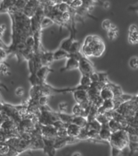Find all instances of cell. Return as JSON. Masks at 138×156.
Here are the masks:
<instances>
[{
	"label": "cell",
	"instance_id": "cell-35",
	"mask_svg": "<svg viewBox=\"0 0 138 156\" xmlns=\"http://www.w3.org/2000/svg\"><path fill=\"white\" fill-rule=\"evenodd\" d=\"M7 140V135H6L3 132L0 130V144L4 143V142H6Z\"/></svg>",
	"mask_w": 138,
	"mask_h": 156
},
{
	"label": "cell",
	"instance_id": "cell-33",
	"mask_svg": "<svg viewBox=\"0 0 138 156\" xmlns=\"http://www.w3.org/2000/svg\"><path fill=\"white\" fill-rule=\"evenodd\" d=\"M24 94V89L22 86H19L15 90V95L17 97H22Z\"/></svg>",
	"mask_w": 138,
	"mask_h": 156
},
{
	"label": "cell",
	"instance_id": "cell-14",
	"mask_svg": "<svg viewBox=\"0 0 138 156\" xmlns=\"http://www.w3.org/2000/svg\"><path fill=\"white\" fill-rule=\"evenodd\" d=\"M99 96L103 101H105V100L114 99V94L112 92V90H111V88L107 85L101 89L99 93Z\"/></svg>",
	"mask_w": 138,
	"mask_h": 156
},
{
	"label": "cell",
	"instance_id": "cell-4",
	"mask_svg": "<svg viewBox=\"0 0 138 156\" xmlns=\"http://www.w3.org/2000/svg\"><path fill=\"white\" fill-rule=\"evenodd\" d=\"M82 46H88L91 49L93 53V57H100L102 55V54L104 53L105 49V43L102 40L100 37L97 35H94L93 37V40L91 42L88 44V45H83Z\"/></svg>",
	"mask_w": 138,
	"mask_h": 156
},
{
	"label": "cell",
	"instance_id": "cell-43",
	"mask_svg": "<svg viewBox=\"0 0 138 156\" xmlns=\"http://www.w3.org/2000/svg\"><path fill=\"white\" fill-rule=\"evenodd\" d=\"M0 88H4L6 90H8V88H7V86H5V85H3V84L1 82H0Z\"/></svg>",
	"mask_w": 138,
	"mask_h": 156
},
{
	"label": "cell",
	"instance_id": "cell-22",
	"mask_svg": "<svg viewBox=\"0 0 138 156\" xmlns=\"http://www.w3.org/2000/svg\"><path fill=\"white\" fill-rule=\"evenodd\" d=\"M108 127H109V129H111V133H114V132L119 131V130H121L123 129L122 128L121 124H119L118 122L115 121L114 119H109V121H108V124H107Z\"/></svg>",
	"mask_w": 138,
	"mask_h": 156
},
{
	"label": "cell",
	"instance_id": "cell-11",
	"mask_svg": "<svg viewBox=\"0 0 138 156\" xmlns=\"http://www.w3.org/2000/svg\"><path fill=\"white\" fill-rule=\"evenodd\" d=\"M76 31H73V30L70 31V36L68 37V38L64 39V40L62 41V43H61L59 48L63 50V51H67V52H68L69 50H70L71 46H72L73 41L76 39Z\"/></svg>",
	"mask_w": 138,
	"mask_h": 156
},
{
	"label": "cell",
	"instance_id": "cell-38",
	"mask_svg": "<svg viewBox=\"0 0 138 156\" xmlns=\"http://www.w3.org/2000/svg\"><path fill=\"white\" fill-rule=\"evenodd\" d=\"M0 49H1V50H3V51H7V50H8V46H7V45H6L4 41H2L1 38H0Z\"/></svg>",
	"mask_w": 138,
	"mask_h": 156
},
{
	"label": "cell",
	"instance_id": "cell-19",
	"mask_svg": "<svg viewBox=\"0 0 138 156\" xmlns=\"http://www.w3.org/2000/svg\"><path fill=\"white\" fill-rule=\"evenodd\" d=\"M118 36H119V29H118L116 25L112 24L110 30L107 31V37L110 40H115L118 37Z\"/></svg>",
	"mask_w": 138,
	"mask_h": 156
},
{
	"label": "cell",
	"instance_id": "cell-42",
	"mask_svg": "<svg viewBox=\"0 0 138 156\" xmlns=\"http://www.w3.org/2000/svg\"><path fill=\"white\" fill-rule=\"evenodd\" d=\"M72 156H83L82 154L80 153V152H75V153L73 154V155Z\"/></svg>",
	"mask_w": 138,
	"mask_h": 156
},
{
	"label": "cell",
	"instance_id": "cell-40",
	"mask_svg": "<svg viewBox=\"0 0 138 156\" xmlns=\"http://www.w3.org/2000/svg\"><path fill=\"white\" fill-rule=\"evenodd\" d=\"M7 119H8V118H7L4 114H2V112H0V126H1L2 124V123Z\"/></svg>",
	"mask_w": 138,
	"mask_h": 156
},
{
	"label": "cell",
	"instance_id": "cell-34",
	"mask_svg": "<svg viewBox=\"0 0 138 156\" xmlns=\"http://www.w3.org/2000/svg\"><path fill=\"white\" fill-rule=\"evenodd\" d=\"M90 80L92 81V83H96L99 81V76H98V73L95 71L94 73H93L90 76Z\"/></svg>",
	"mask_w": 138,
	"mask_h": 156
},
{
	"label": "cell",
	"instance_id": "cell-17",
	"mask_svg": "<svg viewBox=\"0 0 138 156\" xmlns=\"http://www.w3.org/2000/svg\"><path fill=\"white\" fill-rule=\"evenodd\" d=\"M54 61L55 60H60L63 58H69V53L67 51H63L62 49L58 48L55 51L53 52Z\"/></svg>",
	"mask_w": 138,
	"mask_h": 156
},
{
	"label": "cell",
	"instance_id": "cell-10",
	"mask_svg": "<svg viewBox=\"0 0 138 156\" xmlns=\"http://www.w3.org/2000/svg\"><path fill=\"white\" fill-rule=\"evenodd\" d=\"M111 131L109 129V127L107 124H102L101 127V129L98 132V137L102 141L106 142L109 141L110 137L111 136Z\"/></svg>",
	"mask_w": 138,
	"mask_h": 156
},
{
	"label": "cell",
	"instance_id": "cell-21",
	"mask_svg": "<svg viewBox=\"0 0 138 156\" xmlns=\"http://www.w3.org/2000/svg\"><path fill=\"white\" fill-rule=\"evenodd\" d=\"M0 74H2L4 76H9L12 73L10 69V66L5 61H2L0 63Z\"/></svg>",
	"mask_w": 138,
	"mask_h": 156
},
{
	"label": "cell",
	"instance_id": "cell-28",
	"mask_svg": "<svg viewBox=\"0 0 138 156\" xmlns=\"http://www.w3.org/2000/svg\"><path fill=\"white\" fill-rule=\"evenodd\" d=\"M96 119L102 125V124H108V121H109V119L104 114H97V115L96 116Z\"/></svg>",
	"mask_w": 138,
	"mask_h": 156
},
{
	"label": "cell",
	"instance_id": "cell-18",
	"mask_svg": "<svg viewBox=\"0 0 138 156\" xmlns=\"http://www.w3.org/2000/svg\"><path fill=\"white\" fill-rule=\"evenodd\" d=\"M87 119L83 116H73V119L72 120V124L77 125L80 129L85 128V126L87 125Z\"/></svg>",
	"mask_w": 138,
	"mask_h": 156
},
{
	"label": "cell",
	"instance_id": "cell-30",
	"mask_svg": "<svg viewBox=\"0 0 138 156\" xmlns=\"http://www.w3.org/2000/svg\"><path fill=\"white\" fill-rule=\"evenodd\" d=\"M129 150H130L129 156H133V154L136 151H138V143L129 142Z\"/></svg>",
	"mask_w": 138,
	"mask_h": 156
},
{
	"label": "cell",
	"instance_id": "cell-13",
	"mask_svg": "<svg viewBox=\"0 0 138 156\" xmlns=\"http://www.w3.org/2000/svg\"><path fill=\"white\" fill-rule=\"evenodd\" d=\"M80 130H81V129L80 127H78L77 125L74 124H69L66 127V132H67L68 136L75 139H77L80 133Z\"/></svg>",
	"mask_w": 138,
	"mask_h": 156
},
{
	"label": "cell",
	"instance_id": "cell-37",
	"mask_svg": "<svg viewBox=\"0 0 138 156\" xmlns=\"http://www.w3.org/2000/svg\"><path fill=\"white\" fill-rule=\"evenodd\" d=\"M6 31H7V26H6V24H1L0 25V38H2V37H3Z\"/></svg>",
	"mask_w": 138,
	"mask_h": 156
},
{
	"label": "cell",
	"instance_id": "cell-32",
	"mask_svg": "<svg viewBox=\"0 0 138 156\" xmlns=\"http://www.w3.org/2000/svg\"><path fill=\"white\" fill-rule=\"evenodd\" d=\"M58 110H59V112H61V113H65L66 111L68 110V104L65 102H62L58 104Z\"/></svg>",
	"mask_w": 138,
	"mask_h": 156
},
{
	"label": "cell",
	"instance_id": "cell-9",
	"mask_svg": "<svg viewBox=\"0 0 138 156\" xmlns=\"http://www.w3.org/2000/svg\"><path fill=\"white\" fill-rule=\"evenodd\" d=\"M40 58H41V65L50 67L52 62L54 61L53 52L51 51H41L40 53Z\"/></svg>",
	"mask_w": 138,
	"mask_h": 156
},
{
	"label": "cell",
	"instance_id": "cell-39",
	"mask_svg": "<svg viewBox=\"0 0 138 156\" xmlns=\"http://www.w3.org/2000/svg\"><path fill=\"white\" fill-rule=\"evenodd\" d=\"M120 154H121V151L111 148V156H120Z\"/></svg>",
	"mask_w": 138,
	"mask_h": 156
},
{
	"label": "cell",
	"instance_id": "cell-3",
	"mask_svg": "<svg viewBox=\"0 0 138 156\" xmlns=\"http://www.w3.org/2000/svg\"><path fill=\"white\" fill-rule=\"evenodd\" d=\"M58 120L55 112H53L48 106L40 107V112L37 115V122L41 125H52Z\"/></svg>",
	"mask_w": 138,
	"mask_h": 156
},
{
	"label": "cell",
	"instance_id": "cell-24",
	"mask_svg": "<svg viewBox=\"0 0 138 156\" xmlns=\"http://www.w3.org/2000/svg\"><path fill=\"white\" fill-rule=\"evenodd\" d=\"M91 84H92V81L90 80V76L81 75V78H80L79 85H81V86H84V87L89 88Z\"/></svg>",
	"mask_w": 138,
	"mask_h": 156
},
{
	"label": "cell",
	"instance_id": "cell-5",
	"mask_svg": "<svg viewBox=\"0 0 138 156\" xmlns=\"http://www.w3.org/2000/svg\"><path fill=\"white\" fill-rule=\"evenodd\" d=\"M78 69L80 70L81 75L90 76L93 73L95 72L93 63L89 60V58H85V56H83L82 58L79 60Z\"/></svg>",
	"mask_w": 138,
	"mask_h": 156
},
{
	"label": "cell",
	"instance_id": "cell-7",
	"mask_svg": "<svg viewBox=\"0 0 138 156\" xmlns=\"http://www.w3.org/2000/svg\"><path fill=\"white\" fill-rule=\"evenodd\" d=\"M40 3H41L40 1H27L26 5L22 11L23 14L30 19L32 16H34L37 9L40 6Z\"/></svg>",
	"mask_w": 138,
	"mask_h": 156
},
{
	"label": "cell",
	"instance_id": "cell-31",
	"mask_svg": "<svg viewBox=\"0 0 138 156\" xmlns=\"http://www.w3.org/2000/svg\"><path fill=\"white\" fill-rule=\"evenodd\" d=\"M111 24L112 23L110 20L106 19L102 22V28L107 32L109 31L110 29H111Z\"/></svg>",
	"mask_w": 138,
	"mask_h": 156
},
{
	"label": "cell",
	"instance_id": "cell-16",
	"mask_svg": "<svg viewBox=\"0 0 138 156\" xmlns=\"http://www.w3.org/2000/svg\"><path fill=\"white\" fill-rule=\"evenodd\" d=\"M56 116L58 117V120H60L65 124H72V120L73 119V115L66 114V113H61V112H55Z\"/></svg>",
	"mask_w": 138,
	"mask_h": 156
},
{
	"label": "cell",
	"instance_id": "cell-26",
	"mask_svg": "<svg viewBox=\"0 0 138 156\" xmlns=\"http://www.w3.org/2000/svg\"><path fill=\"white\" fill-rule=\"evenodd\" d=\"M52 24H54V22L52 21V20H51V18H49V17L45 16L41 22V30H42L43 29H45V28H46V27L51 26V25H52Z\"/></svg>",
	"mask_w": 138,
	"mask_h": 156
},
{
	"label": "cell",
	"instance_id": "cell-15",
	"mask_svg": "<svg viewBox=\"0 0 138 156\" xmlns=\"http://www.w3.org/2000/svg\"><path fill=\"white\" fill-rule=\"evenodd\" d=\"M78 67H79V61L76 60V59H74V58H68L65 66H64L63 68H61L60 70H59V72H60V73H63V72H66V71L78 69Z\"/></svg>",
	"mask_w": 138,
	"mask_h": 156
},
{
	"label": "cell",
	"instance_id": "cell-6",
	"mask_svg": "<svg viewBox=\"0 0 138 156\" xmlns=\"http://www.w3.org/2000/svg\"><path fill=\"white\" fill-rule=\"evenodd\" d=\"M41 136L46 139H55L58 137V130L53 125H41Z\"/></svg>",
	"mask_w": 138,
	"mask_h": 156
},
{
	"label": "cell",
	"instance_id": "cell-36",
	"mask_svg": "<svg viewBox=\"0 0 138 156\" xmlns=\"http://www.w3.org/2000/svg\"><path fill=\"white\" fill-rule=\"evenodd\" d=\"M138 32V28L136 24H131L129 28V34H132V33H136Z\"/></svg>",
	"mask_w": 138,
	"mask_h": 156
},
{
	"label": "cell",
	"instance_id": "cell-44",
	"mask_svg": "<svg viewBox=\"0 0 138 156\" xmlns=\"http://www.w3.org/2000/svg\"><path fill=\"white\" fill-rule=\"evenodd\" d=\"M137 95H138V94H137Z\"/></svg>",
	"mask_w": 138,
	"mask_h": 156
},
{
	"label": "cell",
	"instance_id": "cell-8",
	"mask_svg": "<svg viewBox=\"0 0 138 156\" xmlns=\"http://www.w3.org/2000/svg\"><path fill=\"white\" fill-rule=\"evenodd\" d=\"M73 97L77 104L81 105L85 102H90L87 90H79L73 92Z\"/></svg>",
	"mask_w": 138,
	"mask_h": 156
},
{
	"label": "cell",
	"instance_id": "cell-25",
	"mask_svg": "<svg viewBox=\"0 0 138 156\" xmlns=\"http://www.w3.org/2000/svg\"><path fill=\"white\" fill-rule=\"evenodd\" d=\"M129 67L133 69V70H136L138 69V57L137 56H133L130 58L129 61Z\"/></svg>",
	"mask_w": 138,
	"mask_h": 156
},
{
	"label": "cell",
	"instance_id": "cell-2",
	"mask_svg": "<svg viewBox=\"0 0 138 156\" xmlns=\"http://www.w3.org/2000/svg\"><path fill=\"white\" fill-rule=\"evenodd\" d=\"M108 142L111 146V148L122 151L127 146H129V134L124 129L114 132L111 133Z\"/></svg>",
	"mask_w": 138,
	"mask_h": 156
},
{
	"label": "cell",
	"instance_id": "cell-29",
	"mask_svg": "<svg viewBox=\"0 0 138 156\" xmlns=\"http://www.w3.org/2000/svg\"><path fill=\"white\" fill-rule=\"evenodd\" d=\"M27 1H23V0H18V1H15L14 7H16L17 9L19 11H23V9L26 5Z\"/></svg>",
	"mask_w": 138,
	"mask_h": 156
},
{
	"label": "cell",
	"instance_id": "cell-23",
	"mask_svg": "<svg viewBox=\"0 0 138 156\" xmlns=\"http://www.w3.org/2000/svg\"><path fill=\"white\" fill-rule=\"evenodd\" d=\"M80 48H81V45H80V41H78L76 39H75L73 41L72 46H71V48L68 51L69 54H74V53H77V52H80Z\"/></svg>",
	"mask_w": 138,
	"mask_h": 156
},
{
	"label": "cell",
	"instance_id": "cell-41",
	"mask_svg": "<svg viewBox=\"0 0 138 156\" xmlns=\"http://www.w3.org/2000/svg\"><path fill=\"white\" fill-rule=\"evenodd\" d=\"M101 4L102 5V7H104L105 9H109L110 7H111V4H110V2H101Z\"/></svg>",
	"mask_w": 138,
	"mask_h": 156
},
{
	"label": "cell",
	"instance_id": "cell-27",
	"mask_svg": "<svg viewBox=\"0 0 138 156\" xmlns=\"http://www.w3.org/2000/svg\"><path fill=\"white\" fill-rule=\"evenodd\" d=\"M129 41L132 45L138 44V32L129 34Z\"/></svg>",
	"mask_w": 138,
	"mask_h": 156
},
{
	"label": "cell",
	"instance_id": "cell-20",
	"mask_svg": "<svg viewBox=\"0 0 138 156\" xmlns=\"http://www.w3.org/2000/svg\"><path fill=\"white\" fill-rule=\"evenodd\" d=\"M73 115L74 116H83L86 118L85 110L83 109L82 107L80 104H75L73 107Z\"/></svg>",
	"mask_w": 138,
	"mask_h": 156
},
{
	"label": "cell",
	"instance_id": "cell-1",
	"mask_svg": "<svg viewBox=\"0 0 138 156\" xmlns=\"http://www.w3.org/2000/svg\"><path fill=\"white\" fill-rule=\"evenodd\" d=\"M7 13L12 20V42L8 46V51L16 46L25 44L27 38L32 36V33L30 19L24 16L22 11L18 10L13 5L7 11Z\"/></svg>",
	"mask_w": 138,
	"mask_h": 156
},
{
	"label": "cell",
	"instance_id": "cell-12",
	"mask_svg": "<svg viewBox=\"0 0 138 156\" xmlns=\"http://www.w3.org/2000/svg\"><path fill=\"white\" fill-rule=\"evenodd\" d=\"M51 72H54L53 69L50 68V67H46V66H42L37 71L36 75L40 80V81H41V85L46 83V76L48 75L49 73H51Z\"/></svg>",
	"mask_w": 138,
	"mask_h": 156
}]
</instances>
